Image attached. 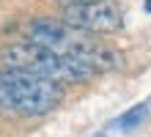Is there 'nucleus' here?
Here are the masks:
<instances>
[{"label": "nucleus", "mask_w": 151, "mask_h": 137, "mask_svg": "<svg viewBox=\"0 0 151 137\" xmlns=\"http://www.w3.org/2000/svg\"><path fill=\"white\" fill-rule=\"evenodd\" d=\"M25 41L36 44L41 49H50L55 55H66V58H77L91 63L96 71H107L121 66V55L115 49H107L93 41V36L72 27L63 19L55 16H39L25 27Z\"/></svg>", "instance_id": "nucleus-1"}, {"label": "nucleus", "mask_w": 151, "mask_h": 137, "mask_svg": "<svg viewBox=\"0 0 151 137\" xmlns=\"http://www.w3.org/2000/svg\"><path fill=\"white\" fill-rule=\"evenodd\" d=\"M63 99V85L47 77L17 69H0V113L36 118L55 110Z\"/></svg>", "instance_id": "nucleus-2"}, {"label": "nucleus", "mask_w": 151, "mask_h": 137, "mask_svg": "<svg viewBox=\"0 0 151 137\" xmlns=\"http://www.w3.org/2000/svg\"><path fill=\"white\" fill-rule=\"evenodd\" d=\"M0 63L3 69H17V71H30V74L47 77L52 82L69 85V82H88L93 80L96 71L91 63L66 58V55H55L50 49H41L30 41H17L0 49Z\"/></svg>", "instance_id": "nucleus-3"}, {"label": "nucleus", "mask_w": 151, "mask_h": 137, "mask_svg": "<svg viewBox=\"0 0 151 137\" xmlns=\"http://www.w3.org/2000/svg\"><path fill=\"white\" fill-rule=\"evenodd\" d=\"M60 19L88 36H113L124 27V8L118 0H96V3L63 6Z\"/></svg>", "instance_id": "nucleus-4"}, {"label": "nucleus", "mask_w": 151, "mask_h": 137, "mask_svg": "<svg viewBox=\"0 0 151 137\" xmlns=\"http://www.w3.org/2000/svg\"><path fill=\"white\" fill-rule=\"evenodd\" d=\"M146 115H148V102H140V104H135V107H129L127 113H124L118 121H115V129H135L137 123H143L146 121Z\"/></svg>", "instance_id": "nucleus-5"}, {"label": "nucleus", "mask_w": 151, "mask_h": 137, "mask_svg": "<svg viewBox=\"0 0 151 137\" xmlns=\"http://www.w3.org/2000/svg\"><path fill=\"white\" fill-rule=\"evenodd\" d=\"M60 6H77V3H96V0H55Z\"/></svg>", "instance_id": "nucleus-6"}, {"label": "nucleus", "mask_w": 151, "mask_h": 137, "mask_svg": "<svg viewBox=\"0 0 151 137\" xmlns=\"http://www.w3.org/2000/svg\"><path fill=\"white\" fill-rule=\"evenodd\" d=\"M146 11H148V14H151V0H146Z\"/></svg>", "instance_id": "nucleus-7"}]
</instances>
